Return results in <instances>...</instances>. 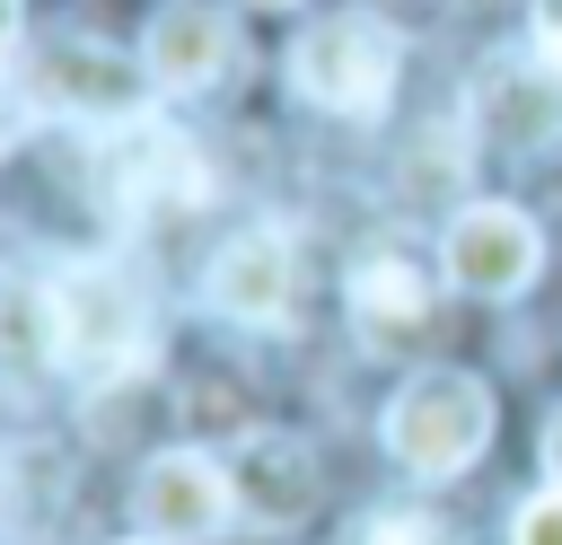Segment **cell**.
I'll return each mask as SVG.
<instances>
[{"mask_svg":"<svg viewBox=\"0 0 562 545\" xmlns=\"http://www.w3.org/2000/svg\"><path fill=\"white\" fill-rule=\"evenodd\" d=\"M44 352L70 378H123L149 360V299L114 264H70L44 281Z\"/></svg>","mask_w":562,"mask_h":545,"instance_id":"6da1fadb","label":"cell"},{"mask_svg":"<svg viewBox=\"0 0 562 545\" xmlns=\"http://www.w3.org/2000/svg\"><path fill=\"white\" fill-rule=\"evenodd\" d=\"M492 440V387L465 378V369H422L395 404H386V448L404 475L439 483V475H465Z\"/></svg>","mask_w":562,"mask_h":545,"instance_id":"7a4b0ae2","label":"cell"},{"mask_svg":"<svg viewBox=\"0 0 562 545\" xmlns=\"http://www.w3.org/2000/svg\"><path fill=\"white\" fill-rule=\"evenodd\" d=\"M395 70H404L395 26H386V18H360V9L316 18V26L290 44V79H299V97L325 105V114H378V105L395 97Z\"/></svg>","mask_w":562,"mask_h":545,"instance_id":"3957f363","label":"cell"},{"mask_svg":"<svg viewBox=\"0 0 562 545\" xmlns=\"http://www.w3.org/2000/svg\"><path fill=\"white\" fill-rule=\"evenodd\" d=\"M132 510H140V536H149V545H211V536H228V519H237V483H228L220 457L167 448V457L140 466Z\"/></svg>","mask_w":562,"mask_h":545,"instance_id":"277c9868","label":"cell"},{"mask_svg":"<svg viewBox=\"0 0 562 545\" xmlns=\"http://www.w3.org/2000/svg\"><path fill=\"white\" fill-rule=\"evenodd\" d=\"M26 88H35V105L88 114V123H132V114H140V62L114 53V44H97V35H53V44H35Z\"/></svg>","mask_w":562,"mask_h":545,"instance_id":"5b68a950","label":"cell"},{"mask_svg":"<svg viewBox=\"0 0 562 545\" xmlns=\"http://www.w3.org/2000/svg\"><path fill=\"white\" fill-rule=\"evenodd\" d=\"M439 255H448V281H457V290H474V299H509V290H527V281H536V264H544L536 220H527V211H509V202H465V211L448 220Z\"/></svg>","mask_w":562,"mask_h":545,"instance_id":"8992f818","label":"cell"},{"mask_svg":"<svg viewBox=\"0 0 562 545\" xmlns=\"http://www.w3.org/2000/svg\"><path fill=\"white\" fill-rule=\"evenodd\" d=\"M105 176H114V202L123 211H184V202H202L211 193V176H202V158H193V141L184 132H167V123H140V132H123L114 149H105Z\"/></svg>","mask_w":562,"mask_h":545,"instance_id":"52a82bcc","label":"cell"},{"mask_svg":"<svg viewBox=\"0 0 562 545\" xmlns=\"http://www.w3.org/2000/svg\"><path fill=\"white\" fill-rule=\"evenodd\" d=\"M211 308L220 316H237V325H281L290 316V290H299V255H290V237L281 229H246V237H228L220 255H211Z\"/></svg>","mask_w":562,"mask_h":545,"instance_id":"ba28073f","label":"cell"},{"mask_svg":"<svg viewBox=\"0 0 562 545\" xmlns=\"http://www.w3.org/2000/svg\"><path fill=\"white\" fill-rule=\"evenodd\" d=\"M140 62H149V79H158V88H211V79L237 62V35H228V18H220V9L176 0V9H158V26H149V44H140Z\"/></svg>","mask_w":562,"mask_h":545,"instance_id":"9c48e42d","label":"cell"},{"mask_svg":"<svg viewBox=\"0 0 562 545\" xmlns=\"http://www.w3.org/2000/svg\"><path fill=\"white\" fill-rule=\"evenodd\" d=\"M351 325H360L369 352H404V343H422V325H430V290H422V272H413L404 255H369V264H351Z\"/></svg>","mask_w":562,"mask_h":545,"instance_id":"30bf717a","label":"cell"},{"mask_svg":"<svg viewBox=\"0 0 562 545\" xmlns=\"http://www.w3.org/2000/svg\"><path fill=\"white\" fill-rule=\"evenodd\" d=\"M228 483H237V510L255 519V527H281V519H299L307 501H316V457L299 448V440H246L237 457H228Z\"/></svg>","mask_w":562,"mask_h":545,"instance_id":"8fae6325","label":"cell"},{"mask_svg":"<svg viewBox=\"0 0 562 545\" xmlns=\"http://www.w3.org/2000/svg\"><path fill=\"white\" fill-rule=\"evenodd\" d=\"M562 123V79L544 70H492L483 79V132L501 141V149H536L544 132Z\"/></svg>","mask_w":562,"mask_h":545,"instance_id":"7c38bea8","label":"cell"},{"mask_svg":"<svg viewBox=\"0 0 562 545\" xmlns=\"http://www.w3.org/2000/svg\"><path fill=\"white\" fill-rule=\"evenodd\" d=\"M509 545H562V483H553V492H536V501L518 510Z\"/></svg>","mask_w":562,"mask_h":545,"instance_id":"4fadbf2b","label":"cell"},{"mask_svg":"<svg viewBox=\"0 0 562 545\" xmlns=\"http://www.w3.org/2000/svg\"><path fill=\"white\" fill-rule=\"evenodd\" d=\"M351 545H439V527H430V519H413V510H386V519H369Z\"/></svg>","mask_w":562,"mask_h":545,"instance_id":"5bb4252c","label":"cell"},{"mask_svg":"<svg viewBox=\"0 0 562 545\" xmlns=\"http://www.w3.org/2000/svg\"><path fill=\"white\" fill-rule=\"evenodd\" d=\"M536 53H544V70L562 79V0H553V9L536 18Z\"/></svg>","mask_w":562,"mask_h":545,"instance_id":"9a60e30c","label":"cell"},{"mask_svg":"<svg viewBox=\"0 0 562 545\" xmlns=\"http://www.w3.org/2000/svg\"><path fill=\"white\" fill-rule=\"evenodd\" d=\"M18 123H26V105H18V88H9V79H0V149H9V141H18Z\"/></svg>","mask_w":562,"mask_h":545,"instance_id":"2e32d148","label":"cell"},{"mask_svg":"<svg viewBox=\"0 0 562 545\" xmlns=\"http://www.w3.org/2000/svg\"><path fill=\"white\" fill-rule=\"evenodd\" d=\"M544 466H553V483H562V413L544 422Z\"/></svg>","mask_w":562,"mask_h":545,"instance_id":"e0dca14e","label":"cell"},{"mask_svg":"<svg viewBox=\"0 0 562 545\" xmlns=\"http://www.w3.org/2000/svg\"><path fill=\"white\" fill-rule=\"evenodd\" d=\"M9 35H18V0H0V53H9Z\"/></svg>","mask_w":562,"mask_h":545,"instance_id":"ac0fdd59","label":"cell"},{"mask_svg":"<svg viewBox=\"0 0 562 545\" xmlns=\"http://www.w3.org/2000/svg\"><path fill=\"white\" fill-rule=\"evenodd\" d=\"M255 9H299V0H255Z\"/></svg>","mask_w":562,"mask_h":545,"instance_id":"d6986e66","label":"cell"}]
</instances>
